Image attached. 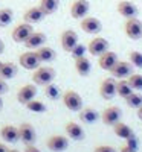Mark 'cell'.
<instances>
[{"instance_id": "obj_1", "label": "cell", "mask_w": 142, "mask_h": 152, "mask_svg": "<svg viewBox=\"0 0 142 152\" xmlns=\"http://www.w3.org/2000/svg\"><path fill=\"white\" fill-rule=\"evenodd\" d=\"M55 79V70L52 67H38L32 73V81L35 85L46 87L47 84L54 82Z\"/></svg>"}, {"instance_id": "obj_2", "label": "cell", "mask_w": 142, "mask_h": 152, "mask_svg": "<svg viewBox=\"0 0 142 152\" xmlns=\"http://www.w3.org/2000/svg\"><path fill=\"white\" fill-rule=\"evenodd\" d=\"M63 104L69 111H80L83 108V97L73 90H67L63 93Z\"/></svg>"}, {"instance_id": "obj_3", "label": "cell", "mask_w": 142, "mask_h": 152, "mask_svg": "<svg viewBox=\"0 0 142 152\" xmlns=\"http://www.w3.org/2000/svg\"><path fill=\"white\" fill-rule=\"evenodd\" d=\"M124 31L130 40H139V38H142V21L138 17L127 18L124 24Z\"/></svg>"}, {"instance_id": "obj_4", "label": "cell", "mask_w": 142, "mask_h": 152, "mask_svg": "<svg viewBox=\"0 0 142 152\" xmlns=\"http://www.w3.org/2000/svg\"><path fill=\"white\" fill-rule=\"evenodd\" d=\"M46 146L52 152H64L69 148V137L67 135H60V134L50 135L46 142Z\"/></svg>"}, {"instance_id": "obj_5", "label": "cell", "mask_w": 142, "mask_h": 152, "mask_svg": "<svg viewBox=\"0 0 142 152\" xmlns=\"http://www.w3.org/2000/svg\"><path fill=\"white\" fill-rule=\"evenodd\" d=\"M109 50V41L102 37H95L87 44V52L93 56H101L104 52Z\"/></svg>"}, {"instance_id": "obj_6", "label": "cell", "mask_w": 142, "mask_h": 152, "mask_svg": "<svg viewBox=\"0 0 142 152\" xmlns=\"http://www.w3.org/2000/svg\"><path fill=\"white\" fill-rule=\"evenodd\" d=\"M133 73V66L130 61H118L110 70V75L115 79H127Z\"/></svg>"}, {"instance_id": "obj_7", "label": "cell", "mask_w": 142, "mask_h": 152, "mask_svg": "<svg viewBox=\"0 0 142 152\" xmlns=\"http://www.w3.org/2000/svg\"><path fill=\"white\" fill-rule=\"evenodd\" d=\"M121 116H122L121 108L112 105V107H107L104 111L101 113V120L107 126H113L115 123H118L121 120Z\"/></svg>"}, {"instance_id": "obj_8", "label": "cell", "mask_w": 142, "mask_h": 152, "mask_svg": "<svg viewBox=\"0 0 142 152\" xmlns=\"http://www.w3.org/2000/svg\"><path fill=\"white\" fill-rule=\"evenodd\" d=\"M80 28L89 35H98L102 31V23L95 17H84L80 21Z\"/></svg>"}, {"instance_id": "obj_9", "label": "cell", "mask_w": 142, "mask_h": 152, "mask_svg": "<svg viewBox=\"0 0 142 152\" xmlns=\"http://www.w3.org/2000/svg\"><path fill=\"white\" fill-rule=\"evenodd\" d=\"M60 43H61V47L64 52H69L80 43V38H78V34L72 29H67L61 34V38H60Z\"/></svg>"}, {"instance_id": "obj_10", "label": "cell", "mask_w": 142, "mask_h": 152, "mask_svg": "<svg viewBox=\"0 0 142 152\" xmlns=\"http://www.w3.org/2000/svg\"><path fill=\"white\" fill-rule=\"evenodd\" d=\"M99 94L102 99L112 100L116 96V79L113 78H106L99 85Z\"/></svg>"}, {"instance_id": "obj_11", "label": "cell", "mask_w": 142, "mask_h": 152, "mask_svg": "<svg viewBox=\"0 0 142 152\" xmlns=\"http://www.w3.org/2000/svg\"><path fill=\"white\" fill-rule=\"evenodd\" d=\"M32 32H34L32 24L23 21V23L17 24V26L14 28V31H12V40H14L16 43H24Z\"/></svg>"}, {"instance_id": "obj_12", "label": "cell", "mask_w": 142, "mask_h": 152, "mask_svg": "<svg viewBox=\"0 0 142 152\" xmlns=\"http://www.w3.org/2000/svg\"><path fill=\"white\" fill-rule=\"evenodd\" d=\"M18 64L23 67V69H26V70H37L38 67H40L41 62L38 61L35 52L32 50V52H24L18 56Z\"/></svg>"}, {"instance_id": "obj_13", "label": "cell", "mask_w": 142, "mask_h": 152, "mask_svg": "<svg viewBox=\"0 0 142 152\" xmlns=\"http://www.w3.org/2000/svg\"><path fill=\"white\" fill-rule=\"evenodd\" d=\"M18 137L24 145H34L37 140L35 129L31 123H21L18 126Z\"/></svg>"}, {"instance_id": "obj_14", "label": "cell", "mask_w": 142, "mask_h": 152, "mask_svg": "<svg viewBox=\"0 0 142 152\" xmlns=\"http://www.w3.org/2000/svg\"><path fill=\"white\" fill-rule=\"evenodd\" d=\"M35 96H37V85L35 84H26V85L20 87V90L17 91V100L23 105H26L29 100L35 99Z\"/></svg>"}, {"instance_id": "obj_15", "label": "cell", "mask_w": 142, "mask_h": 152, "mask_svg": "<svg viewBox=\"0 0 142 152\" xmlns=\"http://www.w3.org/2000/svg\"><path fill=\"white\" fill-rule=\"evenodd\" d=\"M116 9H118L119 15H122L125 20L138 17V12H139L138 6L133 2H128V0H121V2L118 3V6H116Z\"/></svg>"}, {"instance_id": "obj_16", "label": "cell", "mask_w": 142, "mask_h": 152, "mask_svg": "<svg viewBox=\"0 0 142 152\" xmlns=\"http://www.w3.org/2000/svg\"><path fill=\"white\" fill-rule=\"evenodd\" d=\"M89 9H90V5L87 0H75L70 5V15L76 20H81L87 15Z\"/></svg>"}, {"instance_id": "obj_17", "label": "cell", "mask_w": 142, "mask_h": 152, "mask_svg": "<svg viewBox=\"0 0 142 152\" xmlns=\"http://www.w3.org/2000/svg\"><path fill=\"white\" fill-rule=\"evenodd\" d=\"M118 61H119L118 55H116L115 52H112V50H107V52H104L101 56H98V66H99L102 70L110 72Z\"/></svg>"}, {"instance_id": "obj_18", "label": "cell", "mask_w": 142, "mask_h": 152, "mask_svg": "<svg viewBox=\"0 0 142 152\" xmlns=\"http://www.w3.org/2000/svg\"><path fill=\"white\" fill-rule=\"evenodd\" d=\"M64 131H66V135L70 138V140H75V142H80L86 137L83 128L76 122H67L66 126H64Z\"/></svg>"}, {"instance_id": "obj_19", "label": "cell", "mask_w": 142, "mask_h": 152, "mask_svg": "<svg viewBox=\"0 0 142 152\" xmlns=\"http://www.w3.org/2000/svg\"><path fill=\"white\" fill-rule=\"evenodd\" d=\"M0 137H2L6 143H17L20 140L18 128L14 125H5L3 128L0 129Z\"/></svg>"}, {"instance_id": "obj_20", "label": "cell", "mask_w": 142, "mask_h": 152, "mask_svg": "<svg viewBox=\"0 0 142 152\" xmlns=\"http://www.w3.org/2000/svg\"><path fill=\"white\" fill-rule=\"evenodd\" d=\"M44 43H46V35H44L43 32H32V34L28 37V40L24 41L23 44L26 46L28 49L37 50L38 47L44 46Z\"/></svg>"}, {"instance_id": "obj_21", "label": "cell", "mask_w": 142, "mask_h": 152, "mask_svg": "<svg viewBox=\"0 0 142 152\" xmlns=\"http://www.w3.org/2000/svg\"><path fill=\"white\" fill-rule=\"evenodd\" d=\"M38 61L40 62H52L55 58H57V52L52 49V47H49V46H41V47H38L37 50H34Z\"/></svg>"}, {"instance_id": "obj_22", "label": "cell", "mask_w": 142, "mask_h": 152, "mask_svg": "<svg viewBox=\"0 0 142 152\" xmlns=\"http://www.w3.org/2000/svg\"><path fill=\"white\" fill-rule=\"evenodd\" d=\"M75 70L76 73H78L80 76H89L90 72H92V62H90V59L84 55L81 58H76L75 59Z\"/></svg>"}, {"instance_id": "obj_23", "label": "cell", "mask_w": 142, "mask_h": 152, "mask_svg": "<svg viewBox=\"0 0 142 152\" xmlns=\"http://www.w3.org/2000/svg\"><path fill=\"white\" fill-rule=\"evenodd\" d=\"M78 113H80V120H81L83 123H87V125L95 123V122L101 117V114H99L95 108H90V107L81 108Z\"/></svg>"}, {"instance_id": "obj_24", "label": "cell", "mask_w": 142, "mask_h": 152, "mask_svg": "<svg viewBox=\"0 0 142 152\" xmlns=\"http://www.w3.org/2000/svg\"><path fill=\"white\" fill-rule=\"evenodd\" d=\"M46 15L43 14V11L38 8V6H34V8H29L23 15V20L24 23H29V24H34V23H40Z\"/></svg>"}, {"instance_id": "obj_25", "label": "cell", "mask_w": 142, "mask_h": 152, "mask_svg": "<svg viewBox=\"0 0 142 152\" xmlns=\"http://www.w3.org/2000/svg\"><path fill=\"white\" fill-rule=\"evenodd\" d=\"M113 132H115L116 137L124 138V140H127L130 135H133V129H132L127 123H124V122H121V120H119L118 123L113 125Z\"/></svg>"}, {"instance_id": "obj_26", "label": "cell", "mask_w": 142, "mask_h": 152, "mask_svg": "<svg viewBox=\"0 0 142 152\" xmlns=\"http://www.w3.org/2000/svg\"><path fill=\"white\" fill-rule=\"evenodd\" d=\"M18 69L14 62H3L2 67H0V79H12L17 75Z\"/></svg>"}, {"instance_id": "obj_27", "label": "cell", "mask_w": 142, "mask_h": 152, "mask_svg": "<svg viewBox=\"0 0 142 152\" xmlns=\"http://www.w3.org/2000/svg\"><path fill=\"white\" fill-rule=\"evenodd\" d=\"M132 93H133V88L130 87V84H128L127 79H116V94H118L119 97L125 99Z\"/></svg>"}, {"instance_id": "obj_28", "label": "cell", "mask_w": 142, "mask_h": 152, "mask_svg": "<svg viewBox=\"0 0 142 152\" xmlns=\"http://www.w3.org/2000/svg\"><path fill=\"white\" fill-rule=\"evenodd\" d=\"M58 5H60V0H40L38 8L43 11L44 15H50L58 9Z\"/></svg>"}, {"instance_id": "obj_29", "label": "cell", "mask_w": 142, "mask_h": 152, "mask_svg": "<svg viewBox=\"0 0 142 152\" xmlns=\"http://www.w3.org/2000/svg\"><path fill=\"white\" fill-rule=\"evenodd\" d=\"M12 18H14V11L11 8H2L0 9V28L9 26Z\"/></svg>"}, {"instance_id": "obj_30", "label": "cell", "mask_w": 142, "mask_h": 152, "mask_svg": "<svg viewBox=\"0 0 142 152\" xmlns=\"http://www.w3.org/2000/svg\"><path fill=\"white\" fill-rule=\"evenodd\" d=\"M124 100H125V104L130 107V108L138 110L139 107H142V94L139 91H133L132 94H128Z\"/></svg>"}, {"instance_id": "obj_31", "label": "cell", "mask_w": 142, "mask_h": 152, "mask_svg": "<svg viewBox=\"0 0 142 152\" xmlns=\"http://www.w3.org/2000/svg\"><path fill=\"white\" fill-rule=\"evenodd\" d=\"M26 107V110L28 111H32V113H46L47 111V108H46V105L41 102V100H37V99H32V100H29V102L24 105Z\"/></svg>"}, {"instance_id": "obj_32", "label": "cell", "mask_w": 142, "mask_h": 152, "mask_svg": "<svg viewBox=\"0 0 142 152\" xmlns=\"http://www.w3.org/2000/svg\"><path fill=\"white\" fill-rule=\"evenodd\" d=\"M127 81L133 88V91H142V75L141 73H132L127 78Z\"/></svg>"}, {"instance_id": "obj_33", "label": "cell", "mask_w": 142, "mask_h": 152, "mask_svg": "<svg viewBox=\"0 0 142 152\" xmlns=\"http://www.w3.org/2000/svg\"><path fill=\"white\" fill-rule=\"evenodd\" d=\"M44 94H46L47 99L55 100V99L60 97V88H58L57 85H54L52 82H50V84H47V85L44 87Z\"/></svg>"}, {"instance_id": "obj_34", "label": "cell", "mask_w": 142, "mask_h": 152, "mask_svg": "<svg viewBox=\"0 0 142 152\" xmlns=\"http://www.w3.org/2000/svg\"><path fill=\"white\" fill-rule=\"evenodd\" d=\"M128 61L132 62V66L136 69H142V53L139 50H132L128 53Z\"/></svg>"}, {"instance_id": "obj_35", "label": "cell", "mask_w": 142, "mask_h": 152, "mask_svg": "<svg viewBox=\"0 0 142 152\" xmlns=\"http://www.w3.org/2000/svg\"><path fill=\"white\" fill-rule=\"evenodd\" d=\"M86 52H87V46H84V44L78 43V44H76V46L70 50V56H72L73 59H76V58L84 56V55H86Z\"/></svg>"}, {"instance_id": "obj_36", "label": "cell", "mask_w": 142, "mask_h": 152, "mask_svg": "<svg viewBox=\"0 0 142 152\" xmlns=\"http://www.w3.org/2000/svg\"><path fill=\"white\" fill-rule=\"evenodd\" d=\"M93 152H118V151L110 145H99L93 149Z\"/></svg>"}, {"instance_id": "obj_37", "label": "cell", "mask_w": 142, "mask_h": 152, "mask_svg": "<svg viewBox=\"0 0 142 152\" xmlns=\"http://www.w3.org/2000/svg\"><path fill=\"white\" fill-rule=\"evenodd\" d=\"M127 146H130V148H132V149H135V151L138 149V138L135 137V134H133V135H130V137L127 138Z\"/></svg>"}, {"instance_id": "obj_38", "label": "cell", "mask_w": 142, "mask_h": 152, "mask_svg": "<svg viewBox=\"0 0 142 152\" xmlns=\"http://www.w3.org/2000/svg\"><path fill=\"white\" fill-rule=\"evenodd\" d=\"M8 91V85L5 82V79H0V94H5Z\"/></svg>"}, {"instance_id": "obj_39", "label": "cell", "mask_w": 142, "mask_h": 152, "mask_svg": "<svg viewBox=\"0 0 142 152\" xmlns=\"http://www.w3.org/2000/svg\"><path fill=\"white\" fill-rule=\"evenodd\" d=\"M24 152H41V151L38 149L35 145H26V148H24Z\"/></svg>"}, {"instance_id": "obj_40", "label": "cell", "mask_w": 142, "mask_h": 152, "mask_svg": "<svg viewBox=\"0 0 142 152\" xmlns=\"http://www.w3.org/2000/svg\"><path fill=\"white\" fill-rule=\"evenodd\" d=\"M119 152H136V151H135V149H132L130 146H127V145H125V146H122V148L119 149Z\"/></svg>"}, {"instance_id": "obj_41", "label": "cell", "mask_w": 142, "mask_h": 152, "mask_svg": "<svg viewBox=\"0 0 142 152\" xmlns=\"http://www.w3.org/2000/svg\"><path fill=\"white\" fill-rule=\"evenodd\" d=\"M5 52V43L2 41V38H0V55Z\"/></svg>"}, {"instance_id": "obj_42", "label": "cell", "mask_w": 142, "mask_h": 152, "mask_svg": "<svg viewBox=\"0 0 142 152\" xmlns=\"http://www.w3.org/2000/svg\"><path fill=\"white\" fill-rule=\"evenodd\" d=\"M0 152H8V148L3 143H0Z\"/></svg>"}, {"instance_id": "obj_43", "label": "cell", "mask_w": 142, "mask_h": 152, "mask_svg": "<svg viewBox=\"0 0 142 152\" xmlns=\"http://www.w3.org/2000/svg\"><path fill=\"white\" fill-rule=\"evenodd\" d=\"M138 117L142 120V107H139V108H138Z\"/></svg>"}, {"instance_id": "obj_44", "label": "cell", "mask_w": 142, "mask_h": 152, "mask_svg": "<svg viewBox=\"0 0 142 152\" xmlns=\"http://www.w3.org/2000/svg\"><path fill=\"white\" fill-rule=\"evenodd\" d=\"M3 108V99H2V94H0V110Z\"/></svg>"}, {"instance_id": "obj_45", "label": "cell", "mask_w": 142, "mask_h": 152, "mask_svg": "<svg viewBox=\"0 0 142 152\" xmlns=\"http://www.w3.org/2000/svg\"><path fill=\"white\" fill-rule=\"evenodd\" d=\"M8 152H20V151H17V149H8Z\"/></svg>"}, {"instance_id": "obj_46", "label": "cell", "mask_w": 142, "mask_h": 152, "mask_svg": "<svg viewBox=\"0 0 142 152\" xmlns=\"http://www.w3.org/2000/svg\"><path fill=\"white\" fill-rule=\"evenodd\" d=\"M2 64H3V62H2V61H0V67H2Z\"/></svg>"}]
</instances>
